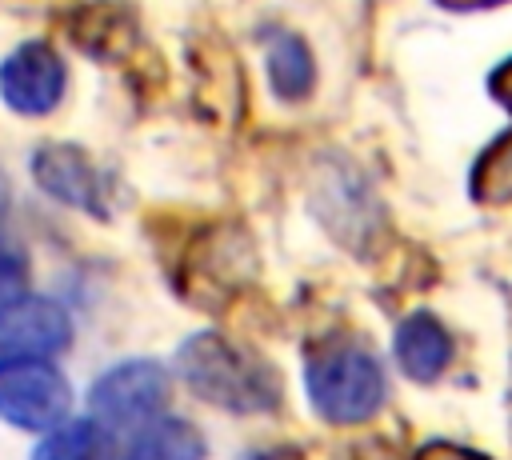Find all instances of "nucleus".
Instances as JSON below:
<instances>
[{
    "instance_id": "nucleus-1",
    "label": "nucleus",
    "mask_w": 512,
    "mask_h": 460,
    "mask_svg": "<svg viewBox=\"0 0 512 460\" xmlns=\"http://www.w3.org/2000/svg\"><path fill=\"white\" fill-rule=\"evenodd\" d=\"M176 376L200 400H208L224 412H268L280 396L272 368L256 352H248L224 336H212V332L188 336L180 344Z\"/></svg>"
},
{
    "instance_id": "nucleus-2",
    "label": "nucleus",
    "mask_w": 512,
    "mask_h": 460,
    "mask_svg": "<svg viewBox=\"0 0 512 460\" xmlns=\"http://www.w3.org/2000/svg\"><path fill=\"white\" fill-rule=\"evenodd\" d=\"M304 388L312 408L328 424H360L384 404V372L376 356L360 344L332 340L320 344L304 364Z\"/></svg>"
},
{
    "instance_id": "nucleus-3",
    "label": "nucleus",
    "mask_w": 512,
    "mask_h": 460,
    "mask_svg": "<svg viewBox=\"0 0 512 460\" xmlns=\"http://www.w3.org/2000/svg\"><path fill=\"white\" fill-rule=\"evenodd\" d=\"M88 404H92V420L108 432L144 428L168 404V372L156 360H124L92 384Z\"/></svg>"
},
{
    "instance_id": "nucleus-4",
    "label": "nucleus",
    "mask_w": 512,
    "mask_h": 460,
    "mask_svg": "<svg viewBox=\"0 0 512 460\" xmlns=\"http://www.w3.org/2000/svg\"><path fill=\"white\" fill-rule=\"evenodd\" d=\"M72 408L68 380L48 360H0V420L52 432Z\"/></svg>"
},
{
    "instance_id": "nucleus-5",
    "label": "nucleus",
    "mask_w": 512,
    "mask_h": 460,
    "mask_svg": "<svg viewBox=\"0 0 512 460\" xmlns=\"http://www.w3.org/2000/svg\"><path fill=\"white\" fill-rule=\"evenodd\" d=\"M72 340V320L56 300L20 296L0 308V360H44L64 352Z\"/></svg>"
},
{
    "instance_id": "nucleus-6",
    "label": "nucleus",
    "mask_w": 512,
    "mask_h": 460,
    "mask_svg": "<svg viewBox=\"0 0 512 460\" xmlns=\"http://www.w3.org/2000/svg\"><path fill=\"white\" fill-rule=\"evenodd\" d=\"M68 84L64 60L48 44H20L4 64H0V96L12 112L20 116H44L60 104Z\"/></svg>"
},
{
    "instance_id": "nucleus-7",
    "label": "nucleus",
    "mask_w": 512,
    "mask_h": 460,
    "mask_svg": "<svg viewBox=\"0 0 512 460\" xmlns=\"http://www.w3.org/2000/svg\"><path fill=\"white\" fill-rule=\"evenodd\" d=\"M32 176L60 204H72V208L92 212V216H104V208H108V180H104V172L80 148H72V144H44L32 156Z\"/></svg>"
},
{
    "instance_id": "nucleus-8",
    "label": "nucleus",
    "mask_w": 512,
    "mask_h": 460,
    "mask_svg": "<svg viewBox=\"0 0 512 460\" xmlns=\"http://www.w3.org/2000/svg\"><path fill=\"white\" fill-rule=\"evenodd\" d=\"M396 364L412 380H436L452 360V336L432 312H412L396 328Z\"/></svg>"
},
{
    "instance_id": "nucleus-9",
    "label": "nucleus",
    "mask_w": 512,
    "mask_h": 460,
    "mask_svg": "<svg viewBox=\"0 0 512 460\" xmlns=\"http://www.w3.org/2000/svg\"><path fill=\"white\" fill-rule=\"evenodd\" d=\"M124 460H204V440L188 420H148L132 432Z\"/></svg>"
},
{
    "instance_id": "nucleus-10",
    "label": "nucleus",
    "mask_w": 512,
    "mask_h": 460,
    "mask_svg": "<svg viewBox=\"0 0 512 460\" xmlns=\"http://www.w3.org/2000/svg\"><path fill=\"white\" fill-rule=\"evenodd\" d=\"M268 84L280 100H300L312 92L316 68H312V52L296 32H276L268 40Z\"/></svg>"
},
{
    "instance_id": "nucleus-11",
    "label": "nucleus",
    "mask_w": 512,
    "mask_h": 460,
    "mask_svg": "<svg viewBox=\"0 0 512 460\" xmlns=\"http://www.w3.org/2000/svg\"><path fill=\"white\" fill-rule=\"evenodd\" d=\"M112 456V432L100 428L92 416L88 420H72V424H56L32 460H108Z\"/></svg>"
},
{
    "instance_id": "nucleus-12",
    "label": "nucleus",
    "mask_w": 512,
    "mask_h": 460,
    "mask_svg": "<svg viewBox=\"0 0 512 460\" xmlns=\"http://www.w3.org/2000/svg\"><path fill=\"white\" fill-rule=\"evenodd\" d=\"M472 196L484 204H508L512 200V132L484 148V156L472 168Z\"/></svg>"
},
{
    "instance_id": "nucleus-13",
    "label": "nucleus",
    "mask_w": 512,
    "mask_h": 460,
    "mask_svg": "<svg viewBox=\"0 0 512 460\" xmlns=\"http://www.w3.org/2000/svg\"><path fill=\"white\" fill-rule=\"evenodd\" d=\"M24 284H28V256H24V248H16L12 240H0V308L20 300Z\"/></svg>"
},
{
    "instance_id": "nucleus-14",
    "label": "nucleus",
    "mask_w": 512,
    "mask_h": 460,
    "mask_svg": "<svg viewBox=\"0 0 512 460\" xmlns=\"http://www.w3.org/2000/svg\"><path fill=\"white\" fill-rule=\"evenodd\" d=\"M416 460H488V456H480L472 448H460V444H448V440H432V444L420 448Z\"/></svg>"
},
{
    "instance_id": "nucleus-15",
    "label": "nucleus",
    "mask_w": 512,
    "mask_h": 460,
    "mask_svg": "<svg viewBox=\"0 0 512 460\" xmlns=\"http://www.w3.org/2000/svg\"><path fill=\"white\" fill-rule=\"evenodd\" d=\"M492 96L512 112V60H504V64L492 72Z\"/></svg>"
},
{
    "instance_id": "nucleus-16",
    "label": "nucleus",
    "mask_w": 512,
    "mask_h": 460,
    "mask_svg": "<svg viewBox=\"0 0 512 460\" xmlns=\"http://www.w3.org/2000/svg\"><path fill=\"white\" fill-rule=\"evenodd\" d=\"M440 4H448V8H488L496 0H440Z\"/></svg>"
},
{
    "instance_id": "nucleus-17",
    "label": "nucleus",
    "mask_w": 512,
    "mask_h": 460,
    "mask_svg": "<svg viewBox=\"0 0 512 460\" xmlns=\"http://www.w3.org/2000/svg\"><path fill=\"white\" fill-rule=\"evenodd\" d=\"M4 212H8V180L0 172V220H4Z\"/></svg>"
},
{
    "instance_id": "nucleus-18",
    "label": "nucleus",
    "mask_w": 512,
    "mask_h": 460,
    "mask_svg": "<svg viewBox=\"0 0 512 460\" xmlns=\"http://www.w3.org/2000/svg\"><path fill=\"white\" fill-rule=\"evenodd\" d=\"M256 460H272V456H256Z\"/></svg>"
}]
</instances>
